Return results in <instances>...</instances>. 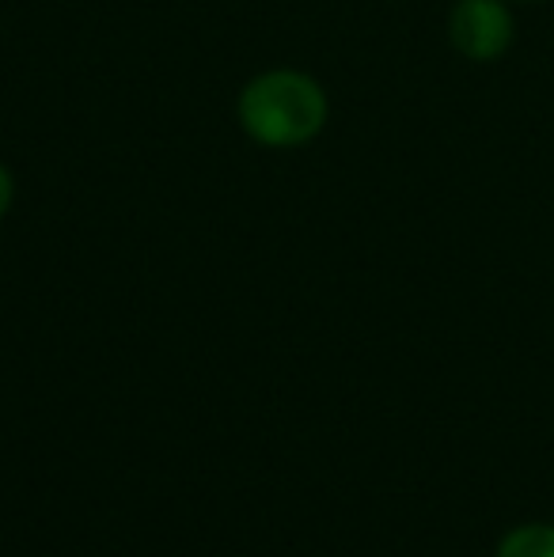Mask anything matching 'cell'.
Wrapping results in <instances>:
<instances>
[{
    "mask_svg": "<svg viewBox=\"0 0 554 557\" xmlns=\"http://www.w3.org/2000/svg\"><path fill=\"white\" fill-rule=\"evenodd\" d=\"M497 557H554L551 523H520L497 546Z\"/></svg>",
    "mask_w": 554,
    "mask_h": 557,
    "instance_id": "3",
    "label": "cell"
},
{
    "mask_svg": "<svg viewBox=\"0 0 554 557\" xmlns=\"http://www.w3.org/2000/svg\"><path fill=\"white\" fill-rule=\"evenodd\" d=\"M520 4H540V0H520Z\"/></svg>",
    "mask_w": 554,
    "mask_h": 557,
    "instance_id": "5",
    "label": "cell"
},
{
    "mask_svg": "<svg viewBox=\"0 0 554 557\" xmlns=\"http://www.w3.org/2000/svg\"><path fill=\"white\" fill-rule=\"evenodd\" d=\"M327 96L311 76L296 69H270L255 76L239 96V125L267 148L308 145L327 125Z\"/></svg>",
    "mask_w": 554,
    "mask_h": 557,
    "instance_id": "1",
    "label": "cell"
},
{
    "mask_svg": "<svg viewBox=\"0 0 554 557\" xmlns=\"http://www.w3.org/2000/svg\"><path fill=\"white\" fill-rule=\"evenodd\" d=\"M12 194H15L12 175H8V168H4V163H0V221H4L8 206H12Z\"/></svg>",
    "mask_w": 554,
    "mask_h": 557,
    "instance_id": "4",
    "label": "cell"
},
{
    "mask_svg": "<svg viewBox=\"0 0 554 557\" xmlns=\"http://www.w3.org/2000/svg\"><path fill=\"white\" fill-rule=\"evenodd\" d=\"M517 20L509 0H456L448 15V38L467 61H497L509 53Z\"/></svg>",
    "mask_w": 554,
    "mask_h": 557,
    "instance_id": "2",
    "label": "cell"
}]
</instances>
